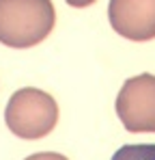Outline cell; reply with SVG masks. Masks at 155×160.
<instances>
[{
    "instance_id": "cell-5",
    "label": "cell",
    "mask_w": 155,
    "mask_h": 160,
    "mask_svg": "<svg viewBox=\"0 0 155 160\" xmlns=\"http://www.w3.org/2000/svg\"><path fill=\"white\" fill-rule=\"evenodd\" d=\"M112 160H155V145L138 143V145H123L116 149Z\"/></svg>"
},
{
    "instance_id": "cell-6",
    "label": "cell",
    "mask_w": 155,
    "mask_h": 160,
    "mask_svg": "<svg viewBox=\"0 0 155 160\" xmlns=\"http://www.w3.org/2000/svg\"><path fill=\"white\" fill-rule=\"evenodd\" d=\"M26 160H69V158H65L63 154H56V152H41V154L28 156Z\"/></svg>"
},
{
    "instance_id": "cell-3",
    "label": "cell",
    "mask_w": 155,
    "mask_h": 160,
    "mask_svg": "<svg viewBox=\"0 0 155 160\" xmlns=\"http://www.w3.org/2000/svg\"><path fill=\"white\" fill-rule=\"evenodd\" d=\"M114 108L125 130L155 132V76L140 74L125 80Z\"/></svg>"
},
{
    "instance_id": "cell-4",
    "label": "cell",
    "mask_w": 155,
    "mask_h": 160,
    "mask_svg": "<svg viewBox=\"0 0 155 160\" xmlns=\"http://www.w3.org/2000/svg\"><path fill=\"white\" fill-rule=\"evenodd\" d=\"M108 20L129 41L155 39V0H110Z\"/></svg>"
},
{
    "instance_id": "cell-7",
    "label": "cell",
    "mask_w": 155,
    "mask_h": 160,
    "mask_svg": "<svg viewBox=\"0 0 155 160\" xmlns=\"http://www.w3.org/2000/svg\"><path fill=\"white\" fill-rule=\"evenodd\" d=\"M93 2H97V0H67V4H69V7H76V9H82V7H91Z\"/></svg>"
},
{
    "instance_id": "cell-1",
    "label": "cell",
    "mask_w": 155,
    "mask_h": 160,
    "mask_svg": "<svg viewBox=\"0 0 155 160\" xmlns=\"http://www.w3.org/2000/svg\"><path fill=\"white\" fill-rule=\"evenodd\" d=\"M54 24L52 0H0V43L9 48L41 43Z\"/></svg>"
},
{
    "instance_id": "cell-2",
    "label": "cell",
    "mask_w": 155,
    "mask_h": 160,
    "mask_svg": "<svg viewBox=\"0 0 155 160\" xmlns=\"http://www.w3.org/2000/svg\"><path fill=\"white\" fill-rule=\"evenodd\" d=\"M7 128L20 138H43L58 121V104L50 93L26 87L11 95L4 110Z\"/></svg>"
}]
</instances>
